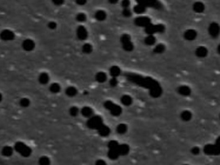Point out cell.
Instances as JSON below:
<instances>
[{
	"instance_id": "1",
	"label": "cell",
	"mask_w": 220,
	"mask_h": 165,
	"mask_svg": "<svg viewBox=\"0 0 220 165\" xmlns=\"http://www.w3.org/2000/svg\"><path fill=\"white\" fill-rule=\"evenodd\" d=\"M104 107L106 110L110 111V114H111L112 116H119L122 113V109H121V107H120L119 105L115 104L113 102H111V101H106V102H105Z\"/></svg>"
},
{
	"instance_id": "2",
	"label": "cell",
	"mask_w": 220,
	"mask_h": 165,
	"mask_svg": "<svg viewBox=\"0 0 220 165\" xmlns=\"http://www.w3.org/2000/svg\"><path fill=\"white\" fill-rule=\"evenodd\" d=\"M15 150L19 153L20 154H22L23 157H29L31 153V149L30 147H28L27 145H26L24 143L22 142H17L15 144L14 146Z\"/></svg>"
},
{
	"instance_id": "3",
	"label": "cell",
	"mask_w": 220,
	"mask_h": 165,
	"mask_svg": "<svg viewBox=\"0 0 220 165\" xmlns=\"http://www.w3.org/2000/svg\"><path fill=\"white\" fill-rule=\"evenodd\" d=\"M102 124H103L102 118L99 116H92L91 117L88 118V120L87 122V127L92 129V130H97Z\"/></svg>"
},
{
	"instance_id": "4",
	"label": "cell",
	"mask_w": 220,
	"mask_h": 165,
	"mask_svg": "<svg viewBox=\"0 0 220 165\" xmlns=\"http://www.w3.org/2000/svg\"><path fill=\"white\" fill-rule=\"evenodd\" d=\"M165 31V26L162 24L153 25V23L145 27V32L148 35H153L155 33H162Z\"/></svg>"
},
{
	"instance_id": "5",
	"label": "cell",
	"mask_w": 220,
	"mask_h": 165,
	"mask_svg": "<svg viewBox=\"0 0 220 165\" xmlns=\"http://www.w3.org/2000/svg\"><path fill=\"white\" fill-rule=\"evenodd\" d=\"M204 152L207 155H219L220 153V149L219 145H211L208 144L204 147Z\"/></svg>"
},
{
	"instance_id": "6",
	"label": "cell",
	"mask_w": 220,
	"mask_h": 165,
	"mask_svg": "<svg viewBox=\"0 0 220 165\" xmlns=\"http://www.w3.org/2000/svg\"><path fill=\"white\" fill-rule=\"evenodd\" d=\"M135 24L138 26L146 27L148 25L152 24V22L148 17H138L135 19Z\"/></svg>"
},
{
	"instance_id": "7",
	"label": "cell",
	"mask_w": 220,
	"mask_h": 165,
	"mask_svg": "<svg viewBox=\"0 0 220 165\" xmlns=\"http://www.w3.org/2000/svg\"><path fill=\"white\" fill-rule=\"evenodd\" d=\"M139 4H142L145 7H154L156 9H160L162 7V4L158 0H143Z\"/></svg>"
},
{
	"instance_id": "8",
	"label": "cell",
	"mask_w": 220,
	"mask_h": 165,
	"mask_svg": "<svg viewBox=\"0 0 220 165\" xmlns=\"http://www.w3.org/2000/svg\"><path fill=\"white\" fill-rule=\"evenodd\" d=\"M77 37L80 41H85L88 37V32L84 26L81 25L77 28Z\"/></svg>"
},
{
	"instance_id": "9",
	"label": "cell",
	"mask_w": 220,
	"mask_h": 165,
	"mask_svg": "<svg viewBox=\"0 0 220 165\" xmlns=\"http://www.w3.org/2000/svg\"><path fill=\"white\" fill-rule=\"evenodd\" d=\"M0 38L4 41H10L14 39V33L11 30L5 29L0 33Z\"/></svg>"
},
{
	"instance_id": "10",
	"label": "cell",
	"mask_w": 220,
	"mask_h": 165,
	"mask_svg": "<svg viewBox=\"0 0 220 165\" xmlns=\"http://www.w3.org/2000/svg\"><path fill=\"white\" fill-rule=\"evenodd\" d=\"M208 33L212 37H217L219 34V26L216 22L210 23L208 26Z\"/></svg>"
},
{
	"instance_id": "11",
	"label": "cell",
	"mask_w": 220,
	"mask_h": 165,
	"mask_svg": "<svg viewBox=\"0 0 220 165\" xmlns=\"http://www.w3.org/2000/svg\"><path fill=\"white\" fill-rule=\"evenodd\" d=\"M22 48L26 51H31L35 48V42L31 39H26L22 42Z\"/></svg>"
},
{
	"instance_id": "12",
	"label": "cell",
	"mask_w": 220,
	"mask_h": 165,
	"mask_svg": "<svg viewBox=\"0 0 220 165\" xmlns=\"http://www.w3.org/2000/svg\"><path fill=\"white\" fill-rule=\"evenodd\" d=\"M97 130L99 135H101V136H102V137H106V136L109 135L110 133V129L107 126L104 125V124L101 125V126L97 129Z\"/></svg>"
},
{
	"instance_id": "13",
	"label": "cell",
	"mask_w": 220,
	"mask_h": 165,
	"mask_svg": "<svg viewBox=\"0 0 220 165\" xmlns=\"http://www.w3.org/2000/svg\"><path fill=\"white\" fill-rule=\"evenodd\" d=\"M197 37V32H196V30H193V29H189V30H186L184 33V38L186 40V41H194L195 39Z\"/></svg>"
},
{
	"instance_id": "14",
	"label": "cell",
	"mask_w": 220,
	"mask_h": 165,
	"mask_svg": "<svg viewBox=\"0 0 220 165\" xmlns=\"http://www.w3.org/2000/svg\"><path fill=\"white\" fill-rule=\"evenodd\" d=\"M117 152L119 153V155H126L129 152V146L126 144H122V145H119L117 149H116Z\"/></svg>"
},
{
	"instance_id": "15",
	"label": "cell",
	"mask_w": 220,
	"mask_h": 165,
	"mask_svg": "<svg viewBox=\"0 0 220 165\" xmlns=\"http://www.w3.org/2000/svg\"><path fill=\"white\" fill-rule=\"evenodd\" d=\"M178 92H179V94L182 95L184 97H187V96L190 95V93H191V89H190V88L188 87V86L181 85L178 88Z\"/></svg>"
},
{
	"instance_id": "16",
	"label": "cell",
	"mask_w": 220,
	"mask_h": 165,
	"mask_svg": "<svg viewBox=\"0 0 220 165\" xmlns=\"http://www.w3.org/2000/svg\"><path fill=\"white\" fill-rule=\"evenodd\" d=\"M196 55L199 58H204L208 55V50L204 46H199L196 50Z\"/></svg>"
},
{
	"instance_id": "17",
	"label": "cell",
	"mask_w": 220,
	"mask_h": 165,
	"mask_svg": "<svg viewBox=\"0 0 220 165\" xmlns=\"http://www.w3.org/2000/svg\"><path fill=\"white\" fill-rule=\"evenodd\" d=\"M81 114L86 118H89L93 116V111L90 107H83L81 110Z\"/></svg>"
},
{
	"instance_id": "18",
	"label": "cell",
	"mask_w": 220,
	"mask_h": 165,
	"mask_svg": "<svg viewBox=\"0 0 220 165\" xmlns=\"http://www.w3.org/2000/svg\"><path fill=\"white\" fill-rule=\"evenodd\" d=\"M204 8H205V7H204V4L201 3V2H196L194 3V5H193V10H194V12H197V13H201L204 11Z\"/></svg>"
},
{
	"instance_id": "19",
	"label": "cell",
	"mask_w": 220,
	"mask_h": 165,
	"mask_svg": "<svg viewBox=\"0 0 220 165\" xmlns=\"http://www.w3.org/2000/svg\"><path fill=\"white\" fill-rule=\"evenodd\" d=\"M38 81L41 84H47L49 81V74L46 73H41L38 77Z\"/></svg>"
},
{
	"instance_id": "20",
	"label": "cell",
	"mask_w": 220,
	"mask_h": 165,
	"mask_svg": "<svg viewBox=\"0 0 220 165\" xmlns=\"http://www.w3.org/2000/svg\"><path fill=\"white\" fill-rule=\"evenodd\" d=\"M121 73V70H120V68L117 65H113L111 66L110 69V74L111 75V77H115V78H117L120 74Z\"/></svg>"
},
{
	"instance_id": "21",
	"label": "cell",
	"mask_w": 220,
	"mask_h": 165,
	"mask_svg": "<svg viewBox=\"0 0 220 165\" xmlns=\"http://www.w3.org/2000/svg\"><path fill=\"white\" fill-rule=\"evenodd\" d=\"M65 93L67 95L68 97H70V98H73V97H75L77 94H78V90L75 87H73V86H70V87H68L65 90Z\"/></svg>"
},
{
	"instance_id": "22",
	"label": "cell",
	"mask_w": 220,
	"mask_h": 165,
	"mask_svg": "<svg viewBox=\"0 0 220 165\" xmlns=\"http://www.w3.org/2000/svg\"><path fill=\"white\" fill-rule=\"evenodd\" d=\"M120 102L123 105L128 107V106H130L132 103H133V99L132 98L129 96V95H123L121 98H120Z\"/></svg>"
},
{
	"instance_id": "23",
	"label": "cell",
	"mask_w": 220,
	"mask_h": 165,
	"mask_svg": "<svg viewBox=\"0 0 220 165\" xmlns=\"http://www.w3.org/2000/svg\"><path fill=\"white\" fill-rule=\"evenodd\" d=\"M95 18L97 19V21L102 22L106 18V12L103 11V10H98L95 13Z\"/></svg>"
},
{
	"instance_id": "24",
	"label": "cell",
	"mask_w": 220,
	"mask_h": 165,
	"mask_svg": "<svg viewBox=\"0 0 220 165\" xmlns=\"http://www.w3.org/2000/svg\"><path fill=\"white\" fill-rule=\"evenodd\" d=\"M107 79V75L106 73H104V72H98L97 74H96V80L99 82V83H104Z\"/></svg>"
},
{
	"instance_id": "25",
	"label": "cell",
	"mask_w": 220,
	"mask_h": 165,
	"mask_svg": "<svg viewBox=\"0 0 220 165\" xmlns=\"http://www.w3.org/2000/svg\"><path fill=\"white\" fill-rule=\"evenodd\" d=\"M181 119L183 120L184 122H189L192 118V113L190 111L185 110L181 112Z\"/></svg>"
},
{
	"instance_id": "26",
	"label": "cell",
	"mask_w": 220,
	"mask_h": 165,
	"mask_svg": "<svg viewBox=\"0 0 220 165\" xmlns=\"http://www.w3.org/2000/svg\"><path fill=\"white\" fill-rule=\"evenodd\" d=\"M127 130H128V126H127L125 124H124V123L119 124V125L117 126V127H116V131L120 134H125L126 131H127Z\"/></svg>"
},
{
	"instance_id": "27",
	"label": "cell",
	"mask_w": 220,
	"mask_h": 165,
	"mask_svg": "<svg viewBox=\"0 0 220 165\" xmlns=\"http://www.w3.org/2000/svg\"><path fill=\"white\" fill-rule=\"evenodd\" d=\"M144 43L147 45H153L156 43V38L153 35H148L144 39Z\"/></svg>"
},
{
	"instance_id": "28",
	"label": "cell",
	"mask_w": 220,
	"mask_h": 165,
	"mask_svg": "<svg viewBox=\"0 0 220 165\" xmlns=\"http://www.w3.org/2000/svg\"><path fill=\"white\" fill-rule=\"evenodd\" d=\"M12 153H13V149H12V147L10 146L3 147V149H2V153L5 157H10L12 154Z\"/></svg>"
},
{
	"instance_id": "29",
	"label": "cell",
	"mask_w": 220,
	"mask_h": 165,
	"mask_svg": "<svg viewBox=\"0 0 220 165\" xmlns=\"http://www.w3.org/2000/svg\"><path fill=\"white\" fill-rule=\"evenodd\" d=\"M60 90H61V87L57 83H54L49 86V91L52 93H58L60 92Z\"/></svg>"
},
{
	"instance_id": "30",
	"label": "cell",
	"mask_w": 220,
	"mask_h": 165,
	"mask_svg": "<svg viewBox=\"0 0 220 165\" xmlns=\"http://www.w3.org/2000/svg\"><path fill=\"white\" fill-rule=\"evenodd\" d=\"M122 44L123 49L125 50V51H132L134 50V45L131 41H128L126 42L121 43Z\"/></svg>"
},
{
	"instance_id": "31",
	"label": "cell",
	"mask_w": 220,
	"mask_h": 165,
	"mask_svg": "<svg viewBox=\"0 0 220 165\" xmlns=\"http://www.w3.org/2000/svg\"><path fill=\"white\" fill-rule=\"evenodd\" d=\"M146 11V7L142 4H137L134 7V12L137 14H142Z\"/></svg>"
},
{
	"instance_id": "32",
	"label": "cell",
	"mask_w": 220,
	"mask_h": 165,
	"mask_svg": "<svg viewBox=\"0 0 220 165\" xmlns=\"http://www.w3.org/2000/svg\"><path fill=\"white\" fill-rule=\"evenodd\" d=\"M166 47L163 44H158L153 50V52L156 54H162L165 51Z\"/></svg>"
},
{
	"instance_id": "33",
	"label": "cell",
	"mask_w": 220,
	"mask_h": 165,
	"mask_svg": "<svg viewBox=\"0 0 220 165\" xmlns=\"http://www.w3.org/2000/svg\"><path fill=\"white\" fill-rule=\"evenodd\" d=\"M92 50H93L92 45L91 44H89V43H86L82 47V50H83V52L84 54H90V53H92Z\"/></svg>"
},
{
	"instance_id": "34",
	"label": "cell",
	"mask_w": 220,
	"mask_h": 165,
	"mask_svg": "<svg viewBox=\"0 0 220 165\" xmlns=\"http://www.w3.org/2000/svg\"><path fill=\"white\" fill-rule=\"evenodd\" d=\"M107 155H108V157H109L110 159H112V160H116V159H118L119 156H120L116 149H109V152L107 153Z\"/></svg>"
},
{
	"instance_id": "35",
	"label": "cell",
	"mask_w": 220,
	"mask_h": 165,
	"mask_svg": "<svg viewBox=\"0 0 220 165\" xmlns=\"http://www.w3.org/2000/svg\"><path fill=\"white\" fill-rule=\"evenodd\" d=\"M19 104H20V106L22 107H28L30 106V104H31V102H30V100L28 98H23L20 100Z\"/></svg>"
},
{
	"instance_id": "36",
	"label": "cell",
	"mask_w": 220,
	"mask_h": 165,
	"mask_svg": "<svg viewBox=\"0 0 220 165\" xmlns=\"http://www.w3.org/2000/svg\"><path fill=\"white\" fill-rule=\"evenodd\" d=\"M39 164L40 165H49L50 164V160L48 157L46 156H42L39 159Z\"/></svg>"
},
{
	"instance_id": "37",
	"label": "cell",
	"mask_w": 220,
	"mask_h": 165,
	"mask_svg": "<svg viewBox=\"0 0 220 165\" xmlns=\"http://www.w3.org/2000/svg\"><path fill=\"white\" fill-rule=\"evenodd\" d=\"M76 19H77V21L79 22H85L86 20H87V16H86L85 13L80 12V13H79V14L77 15Z\"/></svg>"
},
{
	"instance_id": "38",
	"label": "cell",
	"mask_w": 220,
	"mask_h": 165,
	"mask_svg": "<svg viewBox=\"0 0 220 165\" xmlns=\"http://www.w3.org/2000/svg\"><path fill=\"white\" fill-rule=\"evenodd\" d=\"M69 113L72 116H77L79 113V109L77 107H72L69 109Z\"/></svg>"
},
{
	"instance_id": "39",
	"label": "cell",
	"mask_w": 220,
	"mask_h": 165,
	"mask_svg": "<svg viewBox=\"0 0 220 165\" xmlns=\"http://www.w3.org/2000/svg\"><path fill=\"white\" fill-rule=\"evenodd\" d=\"M118 145H119V144L116 141H110L108 144V148H109V149H116Z\"/></svg>"
},
{
	"instance_id": "40",
	"label": "cell",
	"mask_w": 220,
	"mask_h": 165,
	"mask_svg": "<svg viewBox=\"0 0 220 165\" xmlns=\"http://www.w3.org/2000/svg\"><path fill=\"white\" fill-rule=\"evenodd\" d=\"M122 14L124 17H125V18H130L131 17V15H132V12H131V10H129L128 8H124L122 11Z\"/></svg>"
},
{
	"instance_id": "41",
	"label": "cell",
	"mask_w": 220,
	"mask_h": 165,
	"mask_svg": "<svg viewBox=\"0 0 220 165\" xmlns=\"http://www.w3.org/2000/svg\"><path fill=\"white\" fill-rule=\"evenodd\" d=\"M128 41H131V38H130L129 35H128V34H123L122 36L120 37V42L121 43L126 42Z\"/></svg>"
},
{
	"instance_id": "42",
	"label": "cell",
	"mask_w": 220,
	"mask_h": 165,
	"mask_svg": "<svg viewBox=\"0 0 220 165\" xmlns=\"http://www.w3.org/2000/svg\"><path fill=\"white\" fill-rule=\"evenodd\" d=\"M109 84L111 87H116L118 85V79L117 78H115V77H111V79L109 81Z\"/></svg>"
},
{
	"instance_id": "43",
	"label": "cell",
	"mask_w": 220,
	"mask_h": 165,
	"mask_svg": "<svg viewBox=\"0 0 220 165\" xmlns=\"http://www.w3.org/2000/svg\"><path fill=\"white\" fill-rule=\"evenodd\" d=\"M130 5V0H122L121 1V6L123 8H128Z\"/></svg>"
},
{
	"instance_id": "44",
	"label": "cell",
	"mask_w": 220,
	"mask_h": 165,
	"mask_svg": "<svg viewBox=\"0 0 220 165\" xmlns=\"http://www.w3.org/2000/svg\"><path fill=\"white\" fill-rule=\"evenodd\" d=\"M191 153H193L194 155H198L199 153H200V148L197 146L193 147L192 149H191Z\"/></svg>"
},
{
	"instance_id": "45",
	"label": "cell",
	"mask_w": 220,
	"mask_h": 165,
	"mask_svg": "<svg viewBox=\"0 0 220 165\" xmlns=\"http://www.w3.org/2000/svg\"><path fill=\"white\" fill-rule=\"evenodd\" d=\"M48 27L50 30H55V28L57 27V24H56L55 22H49L48 23Z\"/></svg>"
},
{
	"instance_id": "46",
	"label": "cell",
	"mask_w": 220,
	"mask_h": 165,
	"mask_svg": "<svg viewBox=\"0 0 220 165\" xmlns=\"http://www.w3.org/2000/svg\"><path fill=\"white\" fill-rule=\"evenodd\" d=\"M52 2L55 5L60 6V5H62L64 3V0H52Z\"/></svg>"
},
{
	"instance_id": "47",
	"label": "cell",
	"mask_w": 220,
	"mask_h": 165,
	"mask_svg": "<svg viewBox=\"0 0 220 165\" xmlns=\"http://www.w3.org/2000/svg\"><path fill=\"white\" fill-rule=\"evenodd\" d=\"M95 165H106V163L105 162L104 160H102V159H99V160H97L96 162Z\"/></svg>"
},
{
	"instance_id": "48",
	"label": "cell",
	"mask_w": 220,
	"mask_h": 165,
	"mask_svg": "<svg viewBox=\"0 0 220 165\" xmlns=\"http://www.w3.org/2000/svg\"><path fill=\"white\" fill-rule=\"evenodd\" d=\"M76 3L79 5H85L87 0H76Z\"/></svg>"
},
{
	"instance_id": "49",
	"label": "cell",
	"mask_w": 220,
	"mask_h": 165,
	"mask_svg": "<svg viewBox=\"0 0 220 165\" xmlns=\"http://www.w3.org/2000/svg\"><path fill=\"white\" fill-rule=\"evenodd\" d=\"M108 1H109V3H111V4H116V3H118L119 0H108Z\"/></svg>"
},
{
	"instance_id": "50",
	"label": "cell",
	"mask_w": 220,
	"mask_h": 165,
	"mask_svg": "<svg viewBox=\"0 0 220 165\" xmlns=\"http://www.w3.org/2000/svg\"><path fill=\"white\" fill-rule=\"evenodd\" d=\"M2 100H3V95H2V94L0 93V103L2 102Z\"/></svg>"
},
{
	"instance_id": "51",
	"label": "cell",
	"mask_w": 220,
	"mask_h": 165,
	"mask_svg": "<svg viewBox=\"0 0 220 165\" xmlns=\"http://www.w3.org/2000/svg\"><path fill=\"white\" fill-rule=\"evenodd\" d=\"M184 165H189V164H184Z\"/></svg>"
}]
</instances>
